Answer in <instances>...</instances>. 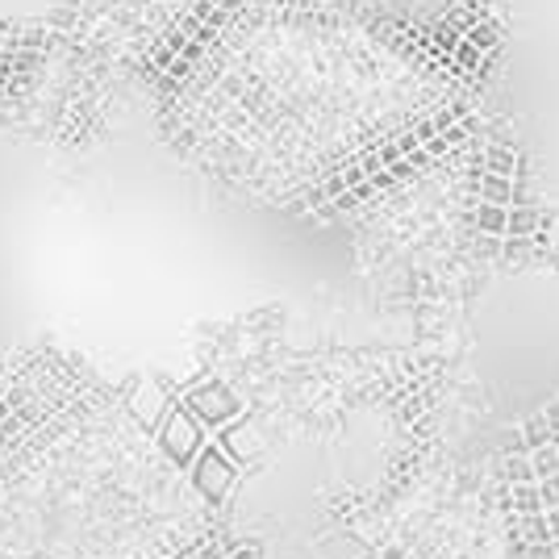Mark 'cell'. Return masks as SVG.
Masks as SVG:
<instances>
[{
  "instance_id": "1",
  "label": "cell",
  "mask_w": 559,
  "mask_h": 559,
  "mask_svg": "<svg viewBox=\"0 0 559 559\" xmlns=\"http://www.w3.org/2000/svg\"><path fill=\"white\" fill-rule=\"evenodd\" d=\"M155 439H159V447H164V455L171 460V464L188 467L192 460H197V451L205 447V421L197 418V414L185 405V396H180V401L164 414V421L155 426Z\"/></svg>"
},
{
  "instance_id": "2",
  "label": "cell",
  "mask_w": 559,
  "mask_h": 559,
  "mask_svg": "<svg viewBox=\"0 0 559 559\" xmlns=\"http://www.w3.org/2000/svg\"><path fill=\"white\" fill-rule=\"evenodd\" d=\"M188 476H192V489L201 492L205 501H226L234 489V480H238V464H234L230 455L222 451V443L213 439V443H205L201 451H197V460L188 464Z\"/></svg>"
},
{
  "instance_id": "3",
  "label": "cell",
  "mask_w": 559,
  "mask_h": 559,
  "mask_svg": "<svg viewBox=\"0 0 559 559\" xmlns=\"http://www.w3.org/2000/svg\"><path fill=\"white\" fill-rule=\"evenodd\" d=\"M185 405L197 414V418L205 421V430H222V426H230V421H238V414H242V401L222 384V380H205V384H197L192 393L185 396Z\"/></svg>"
},
{
  "instance_id": "4",
  "label": "cell",
  "mask_w": 559,
  "mask_h": 559,
  "mask_svg": "<svg viewBox=\"0 0 559 559\" xmlns=\"http://www.w3.org/2000/svg\"><path fill=\"white\" fill-rule=\"evenodd\" d=\"M126 401H130V414H134V418H139L146 430H155V426L164 421L167 409L176 405V396L167 393L159 380H134Z\"/></svg>"
},
{
  "instance_id": "5",
  "label": "cell",
  "mask_w": 559,
  "mask_h": 559,
  "mask_svg": "<svg viewBox=\"0 0 559 559\" xmlns=\"http://www.w3.org/2000/svg\"><path fill=\"white\" fill-rule=\"evenodd\" d=\"M217 443H222V451L230 455L234 464H247V460L255 455V439L247 435V426H242V421H230V426H222V430H217Z\"/></svg>"
},
{
  "instance_id": "6",
  "label": "cell",
  "mask_w": 559,
  "mask_h": 559,
  "mask_svg": "<svg viewBox=\"0 0 559 559\" xmlns=\"http://www.w3.org/2000/svg\"><path fill=\"white\" fill-rule=\"evenodd\" d=\"M476 226H480V234H489V238H506V230H510V205L480 201V210H476Z\"/></svg>"
},
{
  "instance_id": "7",
  "label": "cell",
  "mask_w": 559,
  "mask_h": 559,
  "mask_svg": "<svg viewBox=\"0 0 559 559\" xmlns=\"http://www.w3.org/2000/svg\"><path fill=\"white\" fill-rule=\"evenodd\" d=\"M538 222H543V213L538 210H513L510 205V230H506V238H535L538 234Z\"/></svg>"
},
{
  "instance_id": "8",
  "label": "cell",
  "mask_w": 559,
  "mask_h": 559,
  "mask_svg": "<svg viewBox=\"0 0 559 559\" xmlns=\"http://www.w3.org/2000/svg\"><path fill=\"white\" fill-rule=\"evenodd\" d=\"M506 480H510V485H526V480H538L535 460H531L526 451H510V455H506Z\"/></svg>"
},
{
  "instance_id": "9",
  "label": "cell",
  "mask_w": 559,
  "mask_h": 559,
  "mask_svg": "<svg viewBox=\"0 0 559 559\" xmlns=\"http://www.w3.org/2000/svg\"><path fill=\"white\" fill-rule=\"evenodd\" d=\"M480 197H485V201H492V205H513V197H518V192H513V176H485V185H480Z\"/></svg>"
},
{
  "instance_id": "10",
  "label": "cell",
  "mask_w": 559,
  "mask_h": 559,
  "mask_svg": "<svg viewBox=\"0 0 559 559\" xmlns=\"http://www.w3.org/2000/svg\"><path fill=\"white\" fill-rule=\"evenodd\" d=\"M513 492V510L522 513H543V492H538V480H526V485H510Z\"/></svg>"
},
{
  "instance_id": "11",
  "label": "cell",
  "mask_w": 559,
  "mask_h": 559,
  "mask_svg": "<svg viewBox=\"0 0 559 559\" xmlns=\"http://www.w3.org/2000/svg\"><path fill=\"white\" fill-rule=\"evenodd\" d=\"M531 460H535L538 480H543V476H551V472H559V451H556V443L535 447V451H531Z\"/></svg>"
},
{
  "instance_id": "12",
  "label": "cell",
  "mask_w": 559,
  "mask_h": 559,
  "mask_svg": "<svg viewBox=\"0 0 559 559\" xmlns=\"http://www.w3.org/2000/svg\"><path fill=\"white\" fill-rule=\"evenodd\" d=\"M522 535H526V543H547V538H551V531H547V510L526 513V518H522Z\"/></svg>"
},
{
  "instance_id": "13",
  "label": "cell",
  "mask_w": 559,
  "mask_h": 559,
  "mask_svg": "<svg viewBox=\"0 0 559 559\" xmlns=\"http://www.w3.org/2000/svg\"><path fill=\"white\" fill-rule=\"evenodd\" d=\"M489 171L492 176H513V155L506 151V146H489Z\"/></svg>"
},
{
  "instance_id": "14",
  "label": "cell",
  "mask_w": 559,
  "mask_h": 559,
  "mask_svg": "<svg viewBox=\"0 0 559 559\" xmlns=\"http://www.w3.org/2000/svg\"><path fill=\"white\" fill-rule=\"evenodd\" d=\"M538 492H543V510H551V506H559V472H551V476H543V480H538Z\"/></svg>"
},
{
  "instance_id": "15",
  "label": "cell",
  "mask_w": 559,
  "mask_h": 559,
  "mask_svg": "<svg viewBox=\"0 0 559 559\" xmlns=\"http://www.w3.org/2000/svg\"><path fill=\"white\" fill-rule=\"evenodd\" d=\"M522 439H526V447L535 451V447H543V443H551V435H547V426L543 421H531L526 430H522Z\"/></svg>"
},
{
  "instance_id": "16",
  "label": "cell",
  "mask_w": 559,
  "mask_h": 559,
  "mask_svg": "<svg viewBox=\"0 0 559 559\" xmlns=\"http://www.w3.org/2000/svg\"><path fill=\"white\" fill-rule=\"evenodd\" d=\"M526 559H559L556 538H547V543H526Z\"/></svg>"
},
{
  "instance_id": "17",
  "label": "cell",
  "mask_w": 559,
  "mask_h": 559,
  "mask_svg": "<svg viewBox=\"0 0 559 559\" xmlns=\"http://www.w3.org/2000/svg\"><path fill=\"white\" fill-rule=\"evenodd\" d=\"M197 559H230V547H217V543H213V547H201Z\"/></svg>"
},
{
  "instance_id": "18",
  "label": "cell",
  "mask_w": 559,
  "mask_h": 559,
  "mask_svg": "<svg viewBox=\"0 0 559 559\" xmlns=\"http://www.w3.org/2000/svg\"><path fill=\"white\" fill-rule=\"evenodd\" d=\"M547 531H551V538H559V506L547 510Z\"/></svg>"
},
{
  "instance_id": "19",
  "label": "cell",
  "mask_w": 559,
  "mask_h": 559,
  "mask_svg": "<svg viewBox=\"0 0 559 559\" xmlns=\"http://www.w3.org/2000/svg\"><path fill=\"white\" fill-rule=\"evenodd\" d=\"M556 556H559V538H556Z\"/></svg>"
},
{
  "instance_id": "20",
  "label": "cell",
  "mask_w": 559,
  "mask_h": 559,
  "mask_svg": "<svg viewBox=\"0 0 559 559\" xmlns=\"http://www.w3.org/2000/svg\"><path fill=\"white\" fill-rule=\"evenodd\" d=\"M192 559H197V556H192Z\"/></svg>"
}]
</instances>
